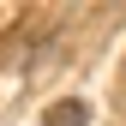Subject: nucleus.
<instances>
[{
    "label": "nucleus",
    "mask_w": 126,
    "mask_h": 126,
    "mask_svg": "<svg viewBox=\"0 0 126 126\" xmlns=\"http://www.w3.org/2000/svg\"><path fill=\"white\" fill-rule=\"evenodd\" d=\"M42 126H90V108L78 96H66V102H54L48 114H42Z\"/></svg>",
    "instance_id": "f257e3e1"
}]
</instances>
